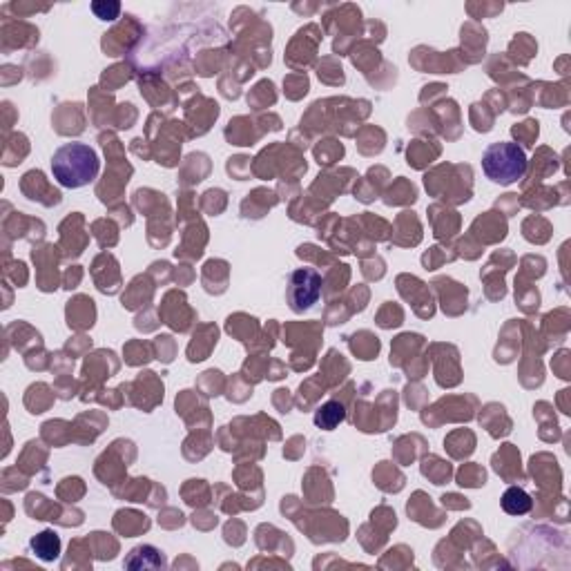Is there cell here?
I'll return each mask as SVG.
<instances>
[{"instance_id":"cell-4","label":"cell","mask_w":571,"mask_h":571,"mask_svg":"<svg viewBox=\"0 0 571 571\" xmlns=\"http://www.w3.org/2000/svg\"><path fill=\"white\" fill-rule=\"evenodd\" d=\"M531 507H534V500L520 487H509L505 496H502V509H505L509 516H525L529 514Z\"/></svg>"},{"instance_id":"cell-2","label":"cell","mask_w":571,"mask_h":571,"mask_svg":"<svg viewBox=\"0 0 571 571\" xmlns=\"http://www.w3.org/2000/svg\"><path fill=\"white\" fill-rule=\"evenodd\" d=\"M482 172H485L487 179L493 183L511 186V183L525 177L527 154L514 141L491 143L489 148L482 152Z\"/></svg>"},{"instance_id":"cell-3","label":"cell","mask_w":571,"mask_h":571,"mask_svg":"<svg viewBox=\"0 0 571 571\" xmlns=\"http://www.w3.org/2000/svg\"><path fill=\"white\" fill-rule=\"evenodd\" d=\"M322 295V275L315 268H297L288 279L286 299L295 313H304L317 304Z\"/></svg>"},{"instance_id":"cell-5","label":"cell","mask_w":571,"mask_h":571,"mask_svg":"<svg viewBox=\"0 0 571 571\" xmlns=\"http://www.w3.org/2000/svg\"><path fill=\"white\" fill-rule=\"evenodd\" d=\"M32 549L36 551L38 558L50 563V560H56L58 556H61V540H58L54 531H43L41 536H36L32 540Z\"/></svg>"},{"instance_id":"cell-1","label":"cell","mask_w":571,"mask_h":571,"mask_svg":"<svg viewBox=\"0 0 571 571\" xmlns=\"http://www.w3.org/2000/svg\"><path fill=\"white\" fill-rule=\"evenodd\" d=\"M101 161L90 145L65 143L54 152L52 174L58 186L63 188H85L99 177Z\"/></svg>"}]
</instances>
